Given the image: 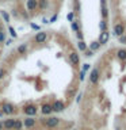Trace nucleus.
Masks as SVG:
<instances>
[{"instance_id":"obj_2","label":"nucleus","mask_w":126,"mask_h":130,"mask_svg":"<svg viewBox=\"0 0 126 130\" xmlns=\"http://www.w3.org/2000/svg\"><path fill=\"white\" fill-rule=\"evenodd\" d=\"M22 111L24 112V115H27V117H35L37 111H38V107H37V104H34V103H27V104L23 106Z\"/></svg>"},{"instance_id":"obj_35","label":"nucleus","mask_w":126,"mask_h":130,"mask_svg":"<svg viewBox=\"0 0 126 130\" xmlns=\"http://www.w3.org/2000/svg\"><path fill=\"white\" fill-rule=\"evenodd\" d=\"M77 2H79V0H73V3H77Z\"/></svg>"},{"instance_id":"obj_31","label":"nucleus","mask_w":126,"mask_h":130,"mask_svg":"<svg viewBox=\"0 0 126 130\" xmlns=\"http://www.w3.org/2000/svg\"><path fill=\"white\" fill-rule=\"evenodd\" d=\"M10 34H11L12 37H14V38L16 37V31L14 30V27H10Z\"/></svg>"},{"instance_id":"obj_25","label":"nucleus","mask_w":126,"mask_h":130,"mask_svg":"<svg viewBox=\"0 0 126 130\" xmlns=\"http://www.w3.org/2000/svg\"><path fill=\"white\" fill-rule=\"evenodd\" d=\"M7 75V69L6 68H0V80H3Z\"/></svg>"},{"instance_id":"obj_21","label":"nucleus","mask_w":126,"mask_h":130,"mask_svg":"<svg viewBox=\"0 0 126 130\" xmlns=\"http://www.w3.org/2000/svg\"><path fill=\"white\" fill-rule=\"evenodd\" d=\"M79 27H80V24H79V22H77V20H72V30L73 31H77L79 30Z\"/></svg>"},{"instance_id":"obj_12","label":"nucleus","mask_w":126,"mask_h":130,"mask_svg":"<svg viewBox=\"0 0 126 130\" xmlns=\"http://www.w3.org/2000/svg\"><path fill=\"white\" fill-rule=\"evenodd\" d=\"M28 49H30V45L28 43H20L18 47H16V53H18V54H26V53L28 52Z\"/></svg>"},{"instance_id":"obj_28","label":"nucleus","mask_w":126,"mask_h":130,"mask_svg":"<svg viewBox=\"0 0 126 130\" xmlns=\"http://www.w3.org/2000/svg\"><path fill=\"white\" fill-rule=\"evenodd\" d=\"M11 15L14 16V18H19V12H18V10H12V11H11Z\"/></svg>"},{"instance_id":"obj_1","label":"nucleus","mask_w":126,"mask_h":130,"mask_svg":"<svg viewBox=\"0 0 126 130\" xmlns=\"http://www.w3.org/2000/svg\"><path fill=\"white\" fill-rule=\"evenodd\" d=\"M41 123L48 129H56L60 126L61 119L57 117H48V118H42V119H41Z\"/></svg>"},{"instance_id":"obj_11","label":"nucleus","mask_w":126,"mask_h":130,"mask_svg":"<svg viewBox=\"0 0 126 130\" xmlns=\"http://www.w3.org/2000/svg\"><path fill=\"white\" fill-rule=\"evenodd\" d=\"M41 112L43 115H50L53 112V108H52V103H43L41 106Z\"/></svg>"},{"instance_id":"obj_13","label":"nucleus","mask_w":126,"mask_h":130,"mask_svg":"<svg viewBox=\"0 0 126 130\" xmlns=\"http://www.w3.org/2000/svg\"><path fill=\"white\" fill-rule=\"evenodd\" d=\"M108 38H110V34H108V31L106 30V31H102L100 32V35H99V43L100 45H104V43H107V41H108Z\"/></svg>"},{"instance_id":"obj_4","label":"nucleus","mask_w":126,"mask_h":130,"mask_svg":"<svg viewBox=\"0 0 126 130\" xmlns=\"http://www.w3.org/2000/svg\"><path fill=\"white\" fill-rule=\"evenodd\" d=\"M99 79H100V69L99 68H93L91 71V73H89V84L96 85Z\"/></svg>"},{"instance_id":"obj_36","label":"nucleus","mask_w":126,"mask_h":130,"mask_svg":"<svg viewBox=\"0 0 126 130\" xmlns=\"http://www.w3.org/2000/svg\"><path fill=\"white\" fill-rule=\"evenodd\" d=\"M0 2H7V0H0Z\"/></svg>"},{"instance_id":"obj_5","label":"nucleus","mask_w":126,"mask_h":130,"mask_svg":"<svg viewBox=\"0 0 126 130\" xmlns=\"http://www.w3.org/2000/svg\"><path fill=\"white\" fill-rule=\"evenodd\" d=\"M48 38H49V35H48V32L46 31H39V32H37L35 34V37L33 38V41H34L35 43H45L48 41Z\"/></svg>"},{"instance_id":"obj_20","label":"nucleus","mask_w":126,"mask_h":130,"mask_svg":"<svg viewBox=\"0 0 126 130\" xmlns=\"http://www.w3.org/2000/svg\"><path fill=\"white\" fill-rule=\"evenodd\" d=\"M107 16H108L107 7H106V6H102V18H103V19H107Z\"/></svg>"},{"instance_id":"obj_17","label":"nucleus","mask_w":126,"mask_h":130,"mask_svg":"<svg viewBox=\"0 0 126 130\" xmlns=\"http://www.w3.org/2000/svg\"><path fill=\"white\" fill-rule=\"evenodd\" d=\"M22 129H23V122H22V119H19V118L14 119V127H12V130H22Z\"/></svg>"},{"instance_id":"obj_3","label":"nucleus","mask_w":126,"mask_h":130,"mask_svg":"<svg viewBox=\"0 0 126 130\" xmlns=\"http://www.w3.org/2000/svg\"><path fill=\"white\" fill-rule=\"evenodd\" d=\"M16 111L15 110V106L11 103V102H3L2 103V112L3 114H7V115H12Z\"/></svg>"},{"instance_id":"obj_30","label":"nucleus","mask_w":126,"mask_h":130,"mask_svg":"<svg viewBox=\"0 0 126 130\" xmlns=\"http://www.w3.org/2000/svg\"><path fill=\"white\" fill-rule=\"evenodd\" d=\"M67 18H68V20H71V22H72V20H73V18H75V14H73V12H69Z\"/></svg>"},{"instance_id":"obj_32","label":"nucleus","mask_w":126,"mask_h":130,"mask_svg":"<svg viewBox=\"0 0 126 130\" xmlns=\"http://www.w3.org/2000/svg\"><path fill=\"white\" fill-rule=\"evenodd\" d=\"M84 80V71H81L80 72V81H83Z\"/></svg>"},{"instance_id":"obj_6","label":"nucleus","mask_w":126,"mask_h":130,"mask_svg":"<svg viewBox=\"0 0 126 130\" xmlns=\"http://www.w3.org/2000/svg\"><path fill=\"white\" fill-rule=\"evenodd\" d=\"M52 108H53V112H62L65 110V103L62 100H54L52 103Z\"/></svg>"},{"instance_id":"obj_22","label":"nucleus","mask_w":126,"mask_h":130,"mask_svg":"<svg viewBox=\"0 0 126 130\" xmlns=\"http://www.w3.org/2000/svg\"><path fill=\"white\" fill-rule=\"evenodd\" d=\"M0 14H2V16L4 18V22H7V23L10 22V15H8V12H7V11H2Z\"/></svg>"},{"instance_id":"obj_34","label":"nucleus","mask_w":126,"mask_h":130,"mask_svg":"<svg viewBox=\"0 0 126 130\" xmlns=\"http://www.w3.org/2000/svg\"><path fill=\"white\" fill-rule=\"evenodd\" d=\"M0 130H3V123L0 122Z\"/></svg>"},{"instance_id":"obj_9","label":"nucleus","mask_w":126,"mask_h":130,"mask_svg":"<svg viewBox=\"0 0 126 130\" xmlns=\"http://www.w3.org/2000/svg\"><path fill=\"white\" fill-rule=\"evenodd\" d=\"M114 34L117 37H121L122 34H125V24L122 22L115 23V26H114Z\"/></svg>"},{"instance_id":"obj_26","label":"nucleus","mask_w":126,"mask_h":130,"mask_svg":"<svg viewBox=\"0 0 126 130\" xmlns=\"http://www.w3.org/2000/svg\"><path fill=\"white\" fill-rule=\"evenodd\" d=\"M76 37H77V39H79V41H83V38H84V37H83V32H81L80 30L76 31Z\"/></svg>"},{"instance_id":"obj_33","label":"nucleus","mask_w":126,"mask_h":130,"mask_svg":"<svg viewBox=\"0 0 126 130\" xmlns=\"http://www.w3.org/2000/svg\"><path fill=\"white\" fill-rule=\"evenodd\" d=\"M88 68H89V65L88 64H84V67H83V71L85 72V71H88Z\"/></svg>"},{"instance_id":"obj_8","label":"nucleus","mask_w":126,"mask_h":130,"mask_svg":"<svg viewBox=\"0 0 126 130\" xmlns=\"http://www.w3.org/2000/svg\"><path fill=\"white\" fill-rule=\"evenodd\" d=\"M23 122V127H26V129H33V127H35V125H37V119L34 117H27V118H24V121Z\"/></svg>"},{"instance_id":"obj_10","label":"nucleus","mask_w":126,"mask_h":130,"mask_svg":"<svg viewBox=\"0 0 126 130\" xmlns=\"http://www.w3.org/2000/svg\"><path fill=\"white\" fill-rule=\"evenodd\" d=\"M26 7L30 12H34L38 10V0H27L26 2Z\"/></svg>"},{"instance_id":"obj_29","label":"nucleus","mask_w":126,"mask_h":130,"mask_svg":"<svg viewBox=\"0 0 126 130\" xmlns=\"http://www.w3.org/2000/svg\"><path fill=\"white\" fill-rule=\"evenodd\" d=\"M119 42H121V43H126V35H125V34H122V35L119 37Z\"/></svg>"},{"instance_id":"obj_19","label":"nucleus","mask_w":126,"mask_h":130,"mask_svg":"<svg viewBox=\"0 0 126 130\" xmlns=\"http://www.w3.org/2000/svg\"><path fill=\"white\" fill-rule=\"evenodd\" d=\"M77 47H79V50H80V52L87 50V45H85L84 41H79V43H77Z\"/></svg>"},{"instance_id":"obj_23","label":"nucleus","mask_w":126,"mask_h":130,"mask_svg":"<svg viewBox=\"0 0 126 130\" xmlns=\"http://www.w3.org/2000/svg\"><path fill=\"white\" fill-rule=\"evenodd\" d=\"M100 30H102V31H106V30H107V20H106V19H103V20L100 22Z\"/></svg>"},{"instance_id":"obj_24","label":"nucleus","mask_w":126,"mask_h":130,"mask_svg":"<svg viewBox=\"0 0 126 130\" xmlns=\"http://www.w3.org/2000/svg\"><path fill=\"white\" fill-rule=\"evenodd\" d=\"M4 41H6V34H4V30L0 26V43H3Z\"/></svg>"},{"instance_id":"obj_7","label":"nucleus","mask_w":126,"mask_h":130,"mask_svg":"<svg viewBox=\"0 0 126 130\" xmlns=\"http://www.w3.org/2000/svg\"><path fill=\"white\" fill-rule=\"evenodd\" d=\"M69 61H71V64L73 65V67H79L80 65V56H79V53L77 52H71L69 53Z\"/></svg>"},{"instance_id":"obj_14","label":"nucleus","mask_w":126,"mask_h":130,"mask_svg":"<svg viewBox=\"0 0 126 130\" xmlns=\"http://www.w3.org/2000/svg\"><path fill=\"white\" fill-rule=\"evenodd\" d=\"M2 123H3L4 130H12V127H14V119H12V118H8V119H6L4 122H2Z\"/></svg>"},{"instance_id":"obj_27","label":"nucleus","mask_w":126,"mask_h":130,"mask_svg":"<svg viewBox=\"0 0 126 130\" xmlns=\"http://www.w3.org/2000/svg\"><path fill=\"white\" fill-rule=\"evenodd\" d=\"M84 53H85V57H91V56H93V52L91 50V49H89V50H84Z\"/></svg>"},{"instance_id":"obj_16","label":"nucleus","mask_w":126,"mask_h":130,"mask_svg":"<svg viewBox=\"0 0 126 130\" xmlns=\"http://www.w3.org/2000/svg\"><path fill=\"white\" fill-rule=\"evenodd\" d=\"M117 57H118V60H121V61H126V49H118Z\"/></svg>"},{"instance_id":"obj_15","label":"nucleus","mask_w":126,"mask_h":130,"mask_svg":"<svg viewBox=\"0 0 126 130\" xmlns=\"http://www.w3.org/2000/svg\"><path fill=\"white\" fill-rule=\"evenodd\" d=\"M49 7V0H38V10L46 11Z\"/></svg>"},{"instance_id":"obj_18","label":"nucleus","mask_w":126,"mask_h":130,"mask_svg":"<svg viewBox=\"0 0 126 130\" xmlns=\"http://www.w3.org/2000/svg\"><path fill=\"white\" fill-rule=\"evenodd\" d=\"M100 46H102V45L99 43V41H93V42L89 45V47H91L92 52H95V50H98V49H100Z\"/></svg>"}]
</instances>
